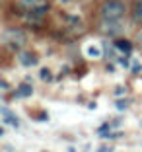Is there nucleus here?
I'll return each instance as SVG.
<instances>
[{"label":"nucleus","mask_w":142,"mask_h":152,"mask_svg":"<svg viewBox=\"0 0 142 152\" xmlns=\"http://www.w3.org/2000/svg\"><path fill=\"white\" fill-rule=\"evenodd\" d=\"M99 14H101V18L105 22H119L125 14V4L121 0H107V2L101 4Z\"/></svg>","instance_id":"nucleus-1"},{"label":"nucleus","mask_w":142,"mask_h":152,"mask_svg":"<svg viewBox=\"0 0 142 152\" xmlns=\"http://www.w3.org/2000/svg\"><path fill=\"white\" fill-rule=\"evenodd\" d=\"M2 41L8 43V47L12 51H18L20 47H22V43L25 41V37H23V33L20 31V29H8V31L2 35Z\"/></svg>","instance_id":"nucleus-2"},{"label":"nucleus","mask_w":142,"mask_h":152,"mask_svg":"<svg viewBox=\"0 0 142 152\" xmlns=\"http://www.w3.org/2000/svg\"><path fill=\"white\" fill-rule=\"evenodd\" d=\"M39 63V57L35 53H31V51H22L20 53V64L23 66H35Z\"/></svg>","instance_id":"nucleus-3"},{"label":"nucleus","mask_w":142,"mask_h":152,"mask_svg":"<svg viewBox=\"0 0 142 152\" xmlns=\"http://www.w3.org/2000/svg\"><path fill=\"white\" fill-rule=\"evenodd\" d=\"M0 111H2V119H4V123H8V125H12L14 129H18V127H20V119H18V117L14 115V113L10 111L8 107H2Z\"/></svg>","instance_id":"nucleus-4"},{"label":"nucleus","mask_w":142,"mask_h":152,"mask_svg":"<svg viewBox=\"0 0 142 152\" xmlns=\"http://www.w3.org/2000/svg\"><path fill=\"white\" fill-rule=\"evenodd\" d=\"M16 96H18V98H31V96H33V88H31V84H27V82L18 84V88H16Z\"/></svg>","instance_id":"nucleus-5"},{"label":"nucleus","mask_w":142,"mask_h":152,"mask_svg":"<svg viewBox=\"0 0 142 152\" xmlns=\"http://www.w3.org/2000/svg\"><path fill=\"white\" fill-rule=\"evenodd\" d=\"M16 2H18L20 8L27 10V12H33V10H35L37 6L43 4V0H16Z\"/></svg>","instance_id":"nucleus-6"},{"label":"nucleus","mask_w":142,"mask_h":152,"mask_svg":"<svg viewBox=\"0 0 142 152\" xmlns=\"http://www.w3.org/2000/svg\"><path fill=\"white\" fill-rule=\"evenodd\" d=\"M115 47H117L119 51H123V53H127V55L133 51V43H130L129 39H117V41H115Z\"/></svg>","instance_id":"nucleus-7"},{"label":"nucleus","mask_w":142,"mask_h":152,"mask_svg":"<svg viewBox=\"0 0 142 152\" xmlns=\"http://www.w3.org/2000/svg\"><path fill=\"white\" fill-rule=\"evenodd\" d=\"M133 20L136 23H142V0H136L133 6Z\"/></svg>","instance_id":"nucleus-8"},{"label":"nucleus","mask_w":142,"mask_h":152,"mask_svg":"<svg viewBox=\"0 0 142 152\" xmlns=\"http://www.w3.org/2000/svg\"><path fill=\"white\" fill-rule=\"evenodd\" d=\"M86 55L92 58H98V57H101V49H99L98 45H90L88 49H86Z\"/></svg>","instance_id":"nucleus-9"},{"label":"nucleus","mask_w":142,"mask_h":152,"mask_svg":"<svg viewBox=\"0 0 142 152\" xmlns=\"http://www.w3.org/2000/svg\"><path fill=\"white\" fill-rule=\"evenodd\" d=\"M66 23L70 27H84V23H82V20L78 16H66Z\"/></svg>","instance_id":"nucleus-10"},{"label":"nucleus","mask_w":142,"mask_h":152,"mask_svg":"<svg viewBox=\"0 0 142 152\" xmlns=\"http://www.w3.org/2000/svg\"><path fill=\"white\" fill-rule=\"evenodd\" d=\"M39 76H41V80H43V82H53L55 80V78H53V72H51L49 68H41Z\"/></svg>","instance_id":"nucleus-11"},{"label":"nucleus","mask_w":142,"mask_h":152,"mask_svg":"<svg viewBox=\"0 0 142 152\" xmlns=\"http://www.w3.org/2000/svg\"><path fill=\"white\" fill-rule=\"evenodd\" d=\"M129 99H117V103H115V105H117V109H119V111H125V109H127V107H129Z\"/></svg>","instance_id":"nucleus-12"},{"label":"nucleus","mask_w":142,"mask_h":152,"mask_svg":"<svg viewBox=\"0 0 142 152\" xmlns=\"http://www.w3.org/2000/svg\"><path fill=\"white\" fill-rule=\"evenodd\" d=\"M119 63H121V66H125V68H129V66H130V63H129V58H121Z\"/></svg>","instance_id":"nucleus-13"},{"label":"nucleus","mask_w":142,"mask_h":152,"mask_svg":"<svg viewBox=\"0 0 142 152\" xmlns=\"http://www.w3.org/2000/svg\"><path fill=\"white\" fill-rule=\"evenodd\" d=\"M133 72H134V74L142 72V64H134V66H133Z\"/></svg>","instance_id":"nucleus-14"},{"label":"nucleus","mask_w":142,"mask_h":152,"mask_svg":"<svg viewBox=\"0 0 142 152\" xmlns=\"http://www.w3.org/2000/svg\"><path fill=\"white\" fill-rule=\"evenodd\" d=\"M37 119H39V121H47V119H49V115H47V113H39Z\"/></svg>","instance_id":"nucleus-15"},{"label":"nucleus","mask_w":142,"mask_h":152,"mask_svg":"<svg viewBox=\"0 0 142 152\" xmlns=\"http://www.w3.org/2000/svg\"><path fill=\"white\" fill-rule=\"evenodd\" d=\"M99 152H111V146H101V148H99Z\"/></svg>","instance_id":"nucleus-16"},{"label":"nucleus","mask_w":142,"mask_h":152,"mask_svg":"<svg viewBox=\"0 0 142 152\" xmlns=\"http://www.w3.org/2000/svg\"><path fill=\"white\" fill-rule=\"evenodd\" d=\"M62 4H70V2H74V0H60Z\"/></svg>","instance_id":"nucleus-17"},{"label":"nucleus","mask_w":142,"mask_h":152,"mask_svg":"<svg viewBox=\"0 0 142 152\" xmlns=\"http://www.w3.org/2000/svg\"><path fill=\"white\" fill-rule=\"evenodd\" d=\"M45 152H47V150H45Z\"/></svg>","instance_id":"nucleus-18"}]
</instances>
